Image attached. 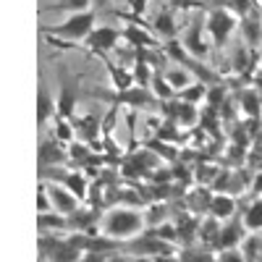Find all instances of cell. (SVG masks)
<instances>
[{
  "mask_svg": "<svg viewBox=\"0 0 262 262\" xmlns=\"http://www.w3.org/2000/svg\"><path fill=\"white\" fill-rule=\"evenodd\" d=\"M249 189H252V194H254V196H262V170H257L254 176H252Z\"/></svg>",
  "mask_w": 262,
  "mask_h": 262,
  "instance_id": "cell-40",
  "label": "cell"
},
{
  "mask_svg": "<svg viewBox=\"0 0 262 262\" xmlns=\"http://www.w3.org/2000/svg\"><path fill=\"white\" fill-rule=\"evenodd\" d=\"M149 233L160 238V242H168V244H179V231H176V223L170 221H163L158 226H149Z\"/></svg>",
  "mask_w": 262,
  "mask_h": 262,
  "instance_id": "cell-34",
  "label": "cell"
},
{
  "mask_svg": "<svg viewBox=\"0 0 262 262\" xmlns=\"http://www.w3.org/2000/svg\"><path fill=\"white\" fill-rule=\"evenodd\" d=\"M97 27V11H81V13H69L66 21L60 24H50V27H42V34L48 37L50 45H60V48H71V42L76 39H86L92 29Z\"/></svg>",
  "mask_w": 262,
  "mask_h": 262,
  "instance_id": "cell-1",
  "label": "cell"
},
{
  "mask_svg": "<svg viewBox=\"0 0 262 262\" xmlns=\"http://www.w3.org/2000/svg\"><path fill=\"white\" fill-rule=\"evenodd\" d=\"M142 215H144V226H158V223L168 221L170 210H168V202H152Z\"/></svg>",
  "mask_w": 262,
  "mask_h": 262,
  "instance_id": "cell-32",
  "label": "cell"
},
{
  "mask_svg": "<svg viewBox=\"0 0 262 262\" xmlns=\"http://www.w3.org/2000/svg\"><path fill=\"white\" fill-rule=\"evenodd\" d=\"M252 90H254V92H257V95L262 97V71H259V74L254 76V86H252Z\"/></svg>",
  "mask_w": 262,
  "mask_h": 262,
  "instance_id": "cell-42",
  "label": "cell"
},
{
  "mask_svg": "<svg viewBox=\"0 0 262 262\" xmlns=\"http://www.w3.org/2000/svg\"><path fill=\"white\" fill-rule=\"evenodd\" d=\"M207 32H205V24H202V18L196 16L191 24H189V29L184 32V39H181V45L186 48V53L189 55H194V58H207V53H210V45H207V37H205Z\"/></svg>",
  "mask_w": 262,
  "mask_h": 262,
  "instance_id": "cell-11",
  "label": "cell"
},
{
  "mask_svg": "<svg viewBox=\"0 0 262 262\" xmlns=\"http://www.w3.org/2000/svg\"><path fill=\"white\" fill-rule=\"evenodd\" d=\"M90 8H92V0H58V3L39 6V13H81Z\"/></svg>",
  "mask_w": 262,
  "mask_h": 262,
  "instance_id": "cell-19",
  "label": "cell"
},
{
  "mask_svg": "<svg viewBox=\"0 0 262 262\" xmlns=\"http://www.w3.org/2000/svg\"><path fill=\"white\" fill-rule=\"evenodd\" d=\"M131 76H134V84L137 86H149V81H152V76H155V71L149 69V63L144 60V58H139L137 55V60H134V69H131Z\"/></svg>",
  "mask_w": 262,
  "mask_h": 262,
  "instance_id": "cell-33",
  "label": "cell"
},
{
  "mask_svg": "<svg viewBox=\"0 0 262 262\" xmlns=\"http://www.w3.org/2000/svg\"><path fill=\"white\" fill-rule=\"evenodd\" d=\"M238 252L244 254L247 262H262V236H257V233L247 236L242 247H238Z\"/></svg>",
  "mask_w": 262,
  "mask_h": 262,
  "instance_id": "cell-29",
  "label": "cell"
},
{
  "mask_svg": "<svg viewBox=\"0 0 262 262\" xmlns=\"http://www.w3.org/2000/svg\"><path fill=\"white\" fill-rule=\"evenodd\" d=\"M217 170H221V168H215V165H196V181L210 186L215 181V176H217Z\"/></svg>",
  "mask_w": 262,
  "mask_h": 262,
  "instance_id": "cell-36",
  "label": "cell"
},
{
  "mask_svg": "<svg viewBox=\"0 0 262 262\" xmlns=\"http://www.w3.org/2000/svg\"><path fill=\"white\" fill-rule=\"evenodd\" d=\"M118 39H121V32L118 29H113V27H95L90 34H86L84 45H86V50H90L92 55L105 58L111 50L118 48Z\"/></svg>",
  "mask_w": 262,
  "mask_h": 262,
  "instance_id": "cell-8",
  "label": "cell"
},
{
  "mask_svg": "<svg viewBox=\"0 0 262 262\" xmlns=\"http://www.w3.org/2000/svg\"><path fill=\"white\" fill-rule=\"evenodd\" d=\"M210 196H212L210 186H196V189H191V191L186 194V210H189L191 215H205V212H207V205H210Z\"/></svg>",
  "mask_w": 262,
  "mask_h": 262,
  "instance_id": "cell-20",
  "label": "cell"
},
{
  "mask_svg": "<svg viewBox=\"0 0 262 262\" xmlns=\"http://www.w3.org/2000/svg\"><path fill=\"white\" fill-rule=\"evenodd\" d=\"M160 105H163V116L168 121H173L176 126L189 128V126H194L196 121H200V111H196V105H189V102H184L179 97H173L168 102H160Z\"/></svg>",
  "mask_w": 262,
  "mask_h": 262,
  "instance_id": "cell-10",
  "label": "cell"
},
{
  "mask_svg": "<svg viewBox=\"0 0 262 262\" xmlns=\"http://www.w3.org/2000/svg\"><path fill=\"white\" fill-rule=\"evenodd\" d=\"M152 29H155V37H163V39H176L179 34V24H176V13L173 8H160L155 16H152Z\"/></svg>",
  "mask_w": 262,
  "mask_h": 262,
  "instance_id": "cell-17",
  "label": "cell"
},
{
  "mask_svg": "<svg viewBox=\"0 0 262 262\" xmlns=\"http://www.w3.org/2000/svg\"><path fill=\"white\" fill-rule=\"evenodd\" d=\"M226 100V86L223 81H217V84H210V90H207V97H205V105L210 107H221Z\"/></svg>",
  "mask_w": 262,
  "mask_h": 262,
  "instance_id": "cell-35",
  "label": "cell"
},
{
  "mask_svg": "<svg viewBox=\"0 0 262 262\" xmlns=\"http://www.w3.org/2000/svg\"><path fill=\"white\" fill-rule=\"evenodd\" d=\"M81 97L79 76L69 71V66H58V97H55V116H63L74 121L76 118V105Z\"/></svg>",
  "mask_w": 262,
  "mask_h": 262,
  "instance_id": "cell-3",
  "label": "cell"
},
{
  "mask_svg": "<svg viewBox=\"0 0 262 262\" xmlns=\"http://www.w3.org/2000/svg\"><path fill=\"white\" fill-rule=\"evenodd\" d=\"M107 6H111V0H92V11H107Z\"/></svg>",
  "mask_w": 262,
  "mask_h": 262,
  "instance_id": "cell-41",
  "label": "cell"
},
{
  "mask_svg": "<svg viewBox=\"0 0 262 262\" xmlns=\"http://www.w3.org/2000/svg\"><path fill=\"white\" fill-rule=\"evenodd\" d=\"M53 118H55V97L50 95L45 79H39V86H37V126L45 128Z\"/></svg>",
  "mask_w": 262,
  "mask_h": 262,
  "instance_id": "cell-15",
  "label": "cell"
},
{
  "mask_svg": "<svg viewBox=\"0 0 262 262\" xmlns=\"http://www.w3.org/2000/svg\"><path fill=\"white\" fill-rule=\"evenodd\" d=\"M215 262H247V259L238 249H223V252H217Z\"/></svg>",
  "mask_w": 262,
  "mask_h": 262,
  "instance_id": "cell-38",
  "label": "cell"
},
{
  "mask_svg": "<svg viewBox=\"0 0 262 262\" xmlns=\"http://www.w3.org/2000/svg\"><path fill=\"white\" fill-rule=\"evenodd\" d=\"M238 102H242V113H244V116H249V118H259V113H262V97H259L254 90L242 92Z\"/></svg>",
  "mask_w": 262,
  "mask_h": 262,
  "instance_id": "cell-30",
  "label": "cell"
},
{
  "mask_svg": "<svg viewBox=\"0 0 262 262\" xmlns=\"http://www.w3.org/2000/svg\"><path fill=\"white\" fill-rule=\"evenodd\" d=\"M53 137H55L60 144H71V142L76 139L74 121L63 118V116H55V118H53Z\"/></svg>",
  "mask_w": 262,
  "mask_h": 262,
  "instance_id": "cell-26",
  "label": "cell"
},
{
  "mask_svg": "<svg viewBox=\"0 0 262 262\" xmlns=\"http://www.w3.org/2000/svg\"><path fill=\"white\" fill-rule=\"evenodd\" d=\"M238 29V16H233L226 8H210L205 16V32L215 48H223Z\"/></svg>",
  "mask_w": 262,
  "mask_h": 262,
  "instance_id": "cell-4",
  "label": "cell"
},
{
  "mask_svg": "<svg viewBox=\"0 0 262 262\" xmlns=\"http://www.w3.org/2000/svg\"><path fill=\"white\" fill-rule=\"evenodd\" d=\"M50 210H53V205H50L45 181H39V186H37V212H50Z\"/></svg>",
  "mask_w": 262,
  "mask_h": 262,
  "instance_id": "cell-37",
  "label": "cell"
},
{
  "mask_svg": "<svg viewBox=\"0 0 262 262\" xmlns=\"http://www.w3.org/2000/svg\"><path fill=\"white\" fill-rule=\"evenodd\" d=\"M42 181V179H39ZM45 189H48V196H50V205H53V210L55 212H60V215H71L74 210H79V200L76 196L66 189V186H60V184H53V181H45Z\"/></svg>",
  "mask_w": 262,
  "mask_h": 262,
  "instance_id": "cell-12",
  "label": "cell"
},
{
  "mask_svg": "<svg viewBox=\"0 0 262 262\" xmlns=\"http://www.w3.org/2000/svg\"><path fill=\"white\" fill-rule=\"evenodd\" d=\"M179 262H215V252L210 247H194V244H186L181 252H179Z\"/></svg>",
  "mask_w": 262,
  "mask_h": 262,
  "instance_id": "cell-24",
  "label": "cell"
},
{
  "mask_svg": "<svg viewBox=\"0 0 262 262\" xmlns=\"http://www.w3.org/2000/svg\"><path fill=\"white\" fill-rule=\"evenodd\" d=\"M217 231H221V221H215L212 215L202 217V221H200V231H196V242L212 249V242H215Z\"/></svg>",
  "mask_w": 262,
  "mask_h": 262,
  "instance_id": "cell-25",
  "label": "cell"
},
{
  "mask_svg": "<svg viewBox=\"0 0 262 262\" xmlns=\"http://www.w3.org/2000/svg\"><path fill=\"white\" fill-rule=\"evenodd\" d=\"M128 262H152V257H131Z\"/></svg>",
  "mask_w": 262,
  "mask_h": 262,
  "instance_id": "cell-43",
  "label": "cell"
},
{
  "mask_svg": "<svg viewBox=\"0 0 262 262\" xmlns=\"http://www.w3.org/2000/svg\"><path fill=\"white\" fill-rule=\"evenodd\" d=\"M37 163H39V170H42V168L66 165V163H69V152H66V147L50 134V137H45V139H39V147H37Z\"/></svg>",
  "mask_w": 262,
  "mask_h": 262,
  "instance_id": "cell-9",
  "label": "cell"
},
{
  "mask_svg": "<svg viewBox=\"0 0 262 262\" xmlns=\"http://www.w3.org/2000/svg\"><path fill=\"white\" fill-rule=\"evenodd\" d=\"M86 97H97V100H105L111 105H128V107H155L160 105L155 97H152L149 90H144V86H128V90H116V92H100V90H90L86 92Z\"/></svg>",
  "mask_w": 262,
  "mask_h": 262,
  "instance_id": "cell-5",
  "label": "cell"
},
{
  "mask_svg": "<svg viewBox=\"0 0 262 262\" xmlns=\"http://www.w3.org/2000/svg\"><path fill=\"white\" fill-rule=\"evenodd\" d=\"M207 90H210V84H205V81H200V79H194L189 86H184L181 92H176V97L184 100V102H189V105H196V107H200V105L205 102V97H207Z\"/></svg>",
  "mask_w": 262,
  "mask_h": 262,
  "instance_id": "cell-21",
  "label": "cell"
},
{
  "mask_svg": "<svg viewBox=\"0 0 262 262\" xmlns=\"http://www.w3.org/2000/svg\"><path fill=\"white\" fill-rule=\"evenodd\" d=\"M238 212V205H236V196L233 194H212L210 196V205H207V215H212L215 221H228Z\"/></svg>",
  "mask_w": 262,
  "mask_h": 262,
  "instance_id": "cell-16",
  "label": "cell"
},
{
  "mask_svg": "<svg viewBox=\"0 0 262 262\" xmlns=\"http://www.w3.org/2000/svg\"><path fill=\"white\" fill-rule=\"evenodd\" d=\"M247 228H244V221L238 215L228 217V221L221 223V231H217L215 242H212V252H223V249H238L242 242L247 238Z\"/></svg>",
  "mask_w": 262,
  "mask_h": 262,
  "instance_id": "cell-7",
  "label": "cell"
},
{
  "mask_svg": "<svg viewBox=\"0 0 262 262\" xmlns=\"http://www.w3.org/2000/svg\"><path fill=\"white\" fill-rule=\"evenodd\" d=\"M121 39H126L128 45H134L137 50H155L158 48V37L152 32H147L144 24H134V21H131L126 29H121Z\"/></svg>",
  "mask_w": 262,
  "mask_h": 262,
  "instance_id": "cell-13",
  "label": "cell"
},
{
  "mask_svg": "<svg viewBox=\"0 0 262 262\" xmlns=\"http://www.w3.org/2000/svg\"><path fill=\"white\" fill-rule=\"evenodd\" d=\"M205 3L207 0H170V8L173 11H191V8H200Z\"/></svg>",
  "mask_w": 262,
  "mask_h": 262,
  "instance_id": "cell-39",
  "label": "cell"
},
{
  "mask_svg": "<svg viewBox=\"0 0 262 262\" xmlns=\"http://www.w3.org/2000/svg\"><path fill=\"white\" fill-rule=\"evenodd\" d=\"M39 252L50 262H79L84 254L69 236H58V233L39 236Z\"/></svg>",
  "mask_w": 262,
  "mask_h": 262,
  "instance_id": "cell-6",
  "label": "cell"
},
{
  "mask_svg": "<svg viewBox=\"0 0 262 262\" xmlns=\"http://www.w3.org/2000/svg\"><path fill=\"white\" fill-rule=\"evenodd\" d=\"M238 27H242V42H247V48L262 45V16L257 13V8H252L247 16H242Z\"/></svg>",
  "mask_w": 262,
  "mask_h": 262,
  "instance_id": "cell-14",
  "label": "cell"
},
{
  "mask_svg": "<svg viewBox=\"0 0 262 262\" xmlns=\"http://www.w3.org/2000/svg\"><path fill=\"white\" fill-rule=\"evenodd\" d=\"M210 3V8H226V11H231L233 16H247L254 6L249 3V0H207Z\"/></svg>",
  "mask_w": 262,
  "mask_h": 262,
  "instance_id": "cell-31",
  "label": "cell"
},
{
  "mask_svg": "<svg viewBox=\"0 0 262 262\" xmlns=\"http://www.w3.org/2000/svg\"><path fill=\"white\" fill-rule=\"evenodd\" d=\"M176 231H179V242L186 247V244H194L196 242V231H200V217L196 215H184L181 221L176 223Z\"/></svg>",
  "mask_w": 262,
  "mask_h": 262,
  "instance_id": "cell-22",
  "label": "cell"
},
{
  "mask_svg": "<svg viewBox=\"0 0 262 262\" xmlns=\"http://www.w3.org/2000/svg\"><path fill=\"white\" fill-rule=\"evenodd\" d=\"M102 236L113 238V242H131L144 231V215L137 207H113L107 210L102 223H100Z\"/></svg>",
  "mask_w": 262,
  "mask_h": 262,
  "instance_id": "cell-2",
  "label": "cell"
},
{
  "mask_svg": "<svg viewBox=\"0 0 262 262\" xmlns=\"http://www.w3.org/2000/svg\"><path fill=\"white\" fill-rule=\"evenodd\" d=\"M163 79H165V81L173 86V92H181L184 86H189V84L194 81L191 71H186L184 66H179V63H176V66H170V69L163 74Z\"/></svg>",
  "mask_w": 262,
  "mask_h": 262,
  "instance_id": "cell-23",
  "label": "cell"
},
{
  "mask_svg": "<svg viewBox=\"0 0 262 262\" xmlns=\"http://www.w3.org/2000/svg\"><path fill=\"white\" fill-rule=\"evenodd\" d=\"M37 231L39 236H45V233H63V231H69V217L50 210V212H37Z\"/></svg>",
  "mask_w": 262,
  "mask_h": 262,
  "instance_id": "cell-18",
  "label": "cell"
},
{
  "mask_svg": "<svg viewBox=\"0 0 262 262\" xmlns=\"http://www.w3.org/2000/svg\"><path fill=\"white\" fill-rule=\"evenodd\" d=\"M147 90L152 92V97H155L158 102H168V100L176 97V92H173V86H170V84L163 79V74H155V76H152V81H149Z\"/></svg>",
  "mask_w": 262,
  "mask_h": 262,
  "instance_id": "cell-28",
  "label": "cell"
},
{
  "mask_svg": "<svg viewBox=\"0 0 262 262\" xmlns=\"http://www.w3.org/2000/svg\"><path fill=\"white\" fill-rule=\"evenodd\" d=\"M242 221H244V228L249 233L262 231V196H257V200L247 207V212L242 215Z\"/></svg>",
  "mask_w": 262,
  "mask_h": 262,
  "instance_id": "cell-27",
  "label": "cell"
}]
</instances>
